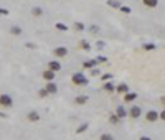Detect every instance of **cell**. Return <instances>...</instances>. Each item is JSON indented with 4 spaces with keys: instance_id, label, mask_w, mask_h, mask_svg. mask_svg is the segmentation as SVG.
I'll return each mask as SVG.
<instances>
[{
    "instance_id": "30bf717a",
    "label": "cell",
    "mask_w": 165,
    "mask_h": 140,
    "mask_svg": "<svg viewBox=\"0 0 165 140\" xmlns=\"http://www.w3.org/2000/svg\"><path fill=\"white\" fill-rule=\"evenodd\" d=\"M98 63H99V61H98V58H96V60H88V61H84V64H82V66H84V68H88V69H93L94 66L98 64Z\"/></svg>"
},
{
    "instance_id": "7a4b0ae2",
    "label": "cell",
    "mask_w": 165,
    "mask_h": 140,
    "mask_svg": "<svg viewBox=\"0 0 165 140\" xmlns=\"http://www.w3.org/2000/svg\"><path fill=\"white\" fill-rule=\"evenodd\" d=\"M0 105H2V107H12V105H13V99H12V96L0 94Z\"/></svg>"
},
{
    "instance_id": "cb8c5ba5",
    "label": "cell",
    "mask_w": 165,
    "mask_h": 140,
    "mask_svg": "<svg viewBox=\"0 0 165 140\" xmlns=\"http://www.w3.org/2000/svg\"><path fill=\"white\" fill-rule=\"evenodd\" d=\"M38 94H40V97H46V96L50 94V92H48L46 87H45V89H40V91H38Z\"/></svg>"
},
{
    "instance_id": "e0dca14e",
    "label": "cell",
    "mask_w": 165,
    "mask_h": 140,
    "mask_svg": "<svg viewBox=\"0 0 165 140\" xmlns=\"http://www.w3.org/2000/svg\"><path fill=\"white\" fill-rule=\"evenodd\" d=\"M107 5L112 8H121V2L119 0H107Z\"/></svg>"
},
{
    "instance_id": "f1b7e54d",
    "label": "cell",
    "mask_w": 165,
    "mask_h": 140,
    "mask_svg": "<svg viewBox=\"0 0 165 140\" xmlns=\"http://www.w3.org/2000/svg\"><path fill=\"white\" fill-rule=\"evenodd\" d=\"M104 46H106L104 41H98V43H96V48H98V50H104Z\"/></svg>"
},
{
    "instance_id": "4dcf8cb0",
    "label": "cell",
    "mask_w": 165,
    "mask_h": 140,
    "mask_svg": "<svg viewBox=\"0 0 165 140\" xmlns=\"http://www.w3.org/2000/svg\"><path fill=\"white\" fill-rule=\"evenodd\" d=\"M101 78H103L104 81H109V79H112V74H109V73H107V74H103Z\"/></svg>"
},
{
    "instance_id": "5b68a950",
    "label": "cell",
    "mask_w": 165,
    "mask_h": 140,
    "mask_svg": "<svg viewBox=\"0 0 165 140\" xmlns=\"http://www.w3.org/2000/svg\"><path fill=\"white\" fill-rule=\"evenodd\" d=\"M145 119L149 120V122H155L157 119H160V114L157 110H149V112L145 114Z\"/></svg>"
},
{
    "instance_id": "7c38bea8",
    "label": "cell",
    "mask_w": 165,
    "mask_h": 140,
    "mask_svg": "<svg viewBox=\"0 0 165 140\" xmlns=\"http://www.w3.org/2000/svg\"><path fill=\"white\" fill-rule=\"evenodd\" d=\"M116 91L121 92V94H125V92H129V86L127 84H119L117 87H116Z\"/></svg>"
},
{
    "instance_id": "4fadbf2b",
    "label": "cell",
    "mask_w": 165,
    "mask_h": 140,
    "mask_svg": "<svg viewBox=\"0 0 165 140\" xmlns=\"http://www.w3.org/2000/svg\"><path fill=\"white\" fill-rule=\"evenodd\" d=\"M142 2H144V5L150 7V8H155L159 5V0H142Z\"/></svg>"
},
{
    "instance_id": "484cf974",
    "label": "cell",
    "mask_w": 165,
    "mask_h": 140,
    "mask_svg": "<svg viewBox=\"0 0 165 140\" xmlns=\"http://www.w3.org/2000/svg\"><path fill=\"white\" fill-rule=\"evenodd\" d=\"M101 139H103V140H112L114 137L111 134H103V135H101Z\"/></svg>"
},
{
    "instance_id": "d4e9b609",
    "label": "cell",
    "mask_w": 165,
    "mask_h": 140,
    "mask_svg": "<svg viewBox=\"0 0 165 140\" xmlns=\"http://www.w3.org/2000/svg\"><path fill=\"white\" fill-rule=\"evenodd\" d=\"M144 50L152 51V50H155V45H152V43H147V45H144Z\"/></svg>"
},
{
    "instance_id": "d6986e66",
    "label": "cell",
    "mask_w": 165,
    "mask_h": 140,
    "mask_svg": "<svg viewBox=\"0 0 165 140\" xmlns=\"http://www.w3.org/2000/svg\"><path fill=\"white\" fill-rule=\"evenodd\" d=\"M88 127H89V124H88V122H84V124H81L79 127H78L76 132H78V134H82V132H86V130H88Z\"/></svg>"
},
{
    "instance_id": "8992f818",
    "label": "cell",
    "mask_w": 165,
    "mask_h": 140,
    "mask_svg": "<svg viewBox=\"0 0 165 140\" xmlns=\"http://www.w3.org/2000/svg\"><path fill=\"white\" fill-rule=\"evenodd\" d=\"M43 79H46V81H53V79H55V71L50 69V68H48L46 71H43Z\"/></svg>"
},
{
    "instance_id": "1f68e13d",
    "label": "cell",
    "mask_w": 165,
    "mask_h": 140,
    "mask_svg": "<svg viewBox=\"0 0 165 140\" xmlns=\"http://www.w3.org/2000/svg\"><path fill=\"white\" fill-rule=\"evenodd\" d=\"M98 61L99 63H107V58L106 56H98Z\"/></svg>"
},
{
    "instance_id": "d6a6232c",
    "label": "cell",
    "mask_w": 165,
    "mask_h": 140,
    "mask_svg": "<svg viewBox=\"0 0 165 140\" xmlns=\"http://www.w3.org/2000/svg\"><path fill=\"white\" fill-rule=\"evenodd\" d=\"M26 48H31V50H35L36 45H35V43H26Z\"/></svg>"
},
{
    "instance_id": "f546056e",
    "label": "cell",
    "mask_w": 165,
    "mask_h": 140,
    "mask_svg": "<svg viewBox=\"0 0 165 140\" xmlns=\"http://www.w3.org/2000/svg\"><path fill=\"white\" fill-rule=\"evenodd\" d=\"M89 31H91V33H99V26L98 25H93L91 28H89Z\"/></svg>"
},
{
    "instance_id": "9c48e42d",
    "label": "cell",
    "mask_w": 165,
    "mask_h": 140,
    "mask_svg": "<svg viewBox=\"0 0 165 140\" xmlns=\"http://www.w3.org/2000/svg\"><path fill=\"white\" fill-rule=\"evenodd\" d=\"M48 68H50V69H53L55 73H58V71L61 69V64H60L58 61H50V63H48Z\"/></svg>"
},
{
    "instance_id": "83f0119b",
    "label": "cell",
    "mask_w": 165,
    "mask_h": 140,
    "mask_svg": "<svg viewBox=\"0 0 165 140\" xmlns=\"http://www.w3.org/2000/svg\"><path fill=\"white\" fill-rule=\"evenodd\" d=\"M74 26H76V30H79V31L84 30V25H82L81 21H76V23H74Z\"/></svg>"
},
{
    "instance_id": "9a60e30c",
    "label": "cell",
    "mask_w": 165,
    "mask_h": 140,
    "mask_svg": "<svg viewBox=\"0 0 165 140\" xmlns=\"http://www.w3.org/2000/svg\"><path fill=\"white\" fill-rule=\"evenodd\" d=\"M74 102H76V104H79V105L86 104V102H88V96H78L76 99H74Z\"/></svg>"
},
{
    "instance_id": "d590c367",
    "label": "cell",
    "mask_w": 165,
    "mask_h": 140,
    "mask_svg": "<svg viewBox=\"0 0 165 140\" xmlns=\"http://www.w3.org/2000/svg\"><path fill=\"white\" fill-rule=\"evenodd\" d=\"M160 119L165 120V110H162V112H160Z\"/></svg>"
},
{
    "instance_id": "7402d4cb",
    "label": "cell",
    "mask_w": 165,
    "mask_h": 140,
    "mask_svg": "<svg viewBox=\"0 0 165 140\" xmlns=\"http://www.w3.org/2000/svg\"><path fill=\"white\" fill-rule=\"evenodd\" d=\"M81 46H82V48H84L86 51H91V45H89L86 40H82V41H81Z\"/></svg>"
},
{
    "instance_id": "6da1fadb",
    "label": "cell",
    "mask_w": 165,
    "mask_h": 140,
    "mask_svg": "<svg viewBox=\"0 0 165 140\" xmlns=\"http://www.w3.org/2000/svg\"><path fill=\"white\" fill-rule=\"evenodd\" d=\"M71 81H73V84H78V86H86L89 82V81L84 78V74H81V73H74Z\"/></svg>"
},
{
    "instance_id": "603a6c76",
    "label": "cell",
    "mask_w": 165,
    "mask_h": 140,
    "mask_svg": "<svg viewBox=\"0 0 165 140\" xmlns=\"http://www.w3.org/2000/svg\"><path fill=\"white\" fill-rule=\"evenodd\" d=\"M119 119H121V117H119L117 114H116V115H111V117H109V120H111V124H117V122H119Z\"/></svg>"
},
{
    "instance_id": "44dd1931",
    "label": "cell",
    "mask_w": 165,
    "mask_h": 140,
    "mask_svg": "<svg viewBox=\"0 0 165 140\" xmlns=\"http://www.w3.org/2000/svg\"><path fill=\"white\" fill-rule=\"evenodd\" d=\"M10 31H12V35H20V33H21V28H20V26H17V25H13L10 28Z\"/></svg>"
},
{
    "instance_id": "52a82bcc",
    "label": "cell",
    "mask_w": 165,
    "mask_h": 140,
    "mask_svg": "<svg viewBox=\"0 0 165 140\" xmlns=\"http://www.w3.org/2000/svg\"><path fill=\"white\" fill-rule=\"evenodd\" d=\"M26 119L30 120V122H36V120H40V114H38L36 110H31V112H28Z\"/></svg>"
},
{
    "instance_id": "4316f807",
    "label": "cell",
    "mask_w": 165,
    "mask_h": 140,
    "mask_svg": "<svg viewBox=\"0 0 165 140\" xmlns=\"http://www.w3.org/2000/svg\"><path fill=\"white\" fill-rule=\"evenodd\" d=\"M119 10L122 12V13H130V8H129V7H124V5H121V8H119Z\"/></svg>"
},
{
    "instance_id": "e575fe53",
    "label": "cell",
    "mask_w": 165,
    "mask_h": 140,
    "mask_svg": "<svg viewBox=\"0 0 165 140\" xmlns=\"http://www.w3.org/2000/svg\"><path fill=\"white\" fill-rule=\"evenodd\" d=\"M0 15H8V10H5V8H0Z\"/></svg>"
},
{
    "instance_id": "277c9868",
    "label": "cell",
    "mask_w": 165,
    "mask_h": 140,
    "mask_svg": "<svg viewBox=\"0 0 165 140\" xmlns=\"http://www.w3.org/2000/svg\"><path fill=\"white\" fill-rule=\"evenodd\" d=\"M140 114H142V110H140V107H139V105H132V107H130L129 115L132 117V119H139V117H140Z\"/></svg>"
},
{
    "instance_id": "ac0fdd59",
    "label": "cell",
    "mask_w": 165,
    "mask_h": 140,
    "mask_svg": "<svg viewBox=\"0 0 165 140\" xmlns=\"http://www.w3.org/2000/svg\"><path fill=\"white\" fill-rule=\"evenodd\" d=\"M31 13H33V17H41L43 15V10H41L40 7H33V8H31Z\"/></svg>"
},
{
    "instance_id": "ffe728a7",
    "label": "cell",
    "mask_w": 165,
    "mask_h": 140,
    "mask_svg": "<svg viewBox=\"0 0 165 140\" xmlns=\"http://www.w3.org/2000/svg\"><path fill=\"white\" fill-rule=\"evenodd\" d=\"M55 28H56V30H60V31H66L68 30V26L64 25V23H61V21H58L56 25H55Z\"/></svg>"
},
{
    "instance_id": "ba28073f",
    "label": "cell",
    "mask_w": 165,
    "mask_h": 140,
    "mask_svg": "<svg viewBox=\"0 0 165 140\" xmlns=\"http://www.w3.org/2000/svg\"><path fill=\"white\" fill-rule=\"evenodd\" d=\"M46 91L50 92V94H55V92H58V86L53 82V81H48L46 84Z\"/></svg>"
},
{
    "instance_id": "836d02e7",
    "label": "cell",
    "mask_w": 165,
    "mask_h": 140,
    "mask_svg": "<svg viewBox=\"0 0 165 140\" xmlns=\"http://www.w3.org/2000/svg\"><path fill=\"white\" fill-rule=\"evenodd\" d=\"M91 73H93V76H99V69H96V68H93Z\"/></svg>"
},
{
    "instance_id": "2e32d148",
    "label": "cell",
    "mask_w": 165,
    "mask_h": 140,
    "mask_svg": "<svg viewBox=\"0 0 165 140\" xmlns=\"http://www.w3.org/2000/svg\"><path fill=\"white\" fill-rule=\"evenodd\" d=\"M104 89L107 91V92H114V91H116V86L107 81V82H104Z\"/></svg>"
},
{
    "instance_id": "5bb4252c",
    "label": "cell",
    "mask_w": 165,
    "mask_h": 140,
    "mask_svg": "<svg viewBox=\"0 0 165 140\" xmlns=\"http://www.w3.org/2000/svg\"><path fill=\"white\" fill-rule=\"evenodd\" d=\"M116 114H117L121 119H124V117L127 115V112H125V109H124L122 105H117V109H116Z\"/></svg>"
},
{
    "instance_id": "3957f363",
    "label": "cell",
    "mask_w": 165,
    "mask_h": 140,
    "mask_svg": "<svg viewBox=\"0 0 165 140\" xmlns=\"http://www.w3.org/2000/svg\"><path fill=\"white\" fill-rule=\"evenodd\" d=\"M53 55L58 56V58H64V56L68 55V48L66 46H58V48L53 50Z\"/></svg>"
},
{
    "instance_id": "8fae6325",
    "label": "cell",
    "mask_w": 165,
    "mask_h": 140,
    "mask_svg": "<svg viewBox=\"0 0 165 140\" xmlns=\"http://www.w3.org/2000/svg\"><path fill=\"white\" fill-rule=\"evenodd\" d=\"M137 99V94H135V92H125V94H124V100H125V102H132V100H135Z\"/></svg>"
}]
</instances>
